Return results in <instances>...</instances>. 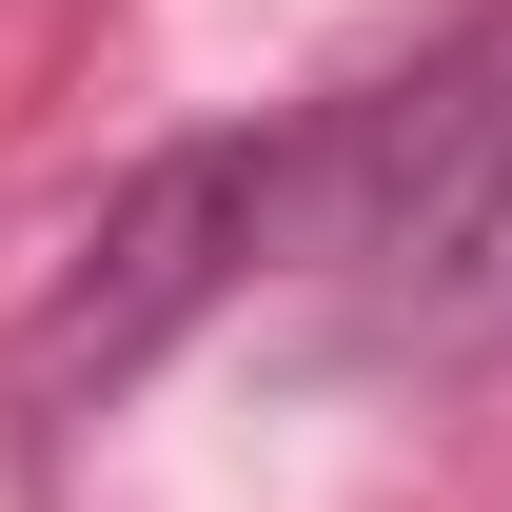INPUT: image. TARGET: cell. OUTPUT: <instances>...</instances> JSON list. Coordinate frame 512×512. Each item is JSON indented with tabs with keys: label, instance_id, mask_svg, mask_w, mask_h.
<instances>
[{
	"label": "cell",
	"instance_id": "6da1fadb",
	"mask_svg": "<svg viewBox=\"0 0 512 512\" xmlns=\"http://www.w3.org/2000/svg\"><path fill=\"white\" fill-rule=\"evenodd\" d=\"M355 355H473L512 335V0L296 119V237Z\"/></svg>",
	"mask_w": 512,
	"mask_h": 512
},
{
	"label": "cell",
	"instance_id": "7a4b0ae2",
	"mask_svg": "<svg viewBox=\"0 0 512 512\" xmlns=\"http://www.w3.org/2000/svg\"><path fill=\"white\" fill-rule=\"evenodd\" d=\"M296 237V119H217V138H158L99 217L60 237V276H40V316H20V394L40 414H99V394H138L158 355H178L217 296H237L256 256Z\"/></svg>",
	"mask_w": 512,
	"mask_h": 512
}]
</instances>
